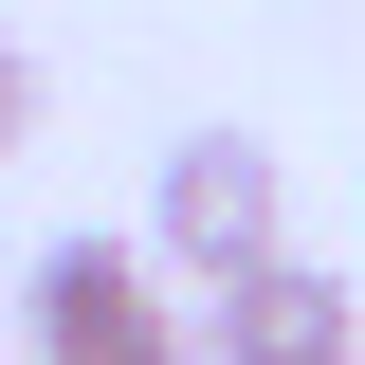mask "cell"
<instances>
[{
  "mask_svg": "<svg viewBox=\"0 0 365 365\" xmlns=\"http://www.w3.org/2000/svg\"><path fill=\"white\" fill-rule=\"evenodd\" d=\"M182 365H365V292L329 256H256L237 292L182 311Z\"/></svg>",
  "mask_w": 365,
  "mask_h": 365,
  "instance_id": "obj_3",
  "label": "cell"
},
{
  "mask_svg": "<svg viewBox=\"0 0 365 365\" xmlns=\"http://www.w3.org/2000/svg\"><path fill=\"white\" fill-rule=\"evenodd\" d=\"M146 274H182V292H237L256 256H292V165H274L256 128H182L165 182H146Z\"/></svg>",
  "mask_w": 365,
  "mask_h": 365,
  "instance_id": "obj_1",
  "label": "cell"
},
{
  "mask_svg": "<svg viewBox=\"0 0 365 365\" xmlns=\"http://www.w3.org/2000/svg\"><path fill=\"white\" fill-rule=\"evenodd\" d=\"M37 110H55V73H37V55H19V37H0V165L37 146Z\"/></svg>",
  "mask_w": 365,
  "mask_h": 365,
  "instance_id": "obj_4",
  "label": "cell"
},
{
  "mask_svg": "<svg viewBox=\"0 0 365 365\" xmlns=\"http://www.w3.org/2000/svg\"><path fill=\"white\" fill-rule=\"evenodd\" d=\"M19 347L37 365H182V311H165V274L128 237H55L19 274Z\"/></svg>",
  "mask_w": 365,
  "mask_h": 365,
  "instance_id": "obj_2",
  "label": "cell"
}]
</instances>
